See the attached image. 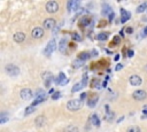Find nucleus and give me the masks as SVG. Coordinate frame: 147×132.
Masks as SVG:
<instances>
[{
	"mask_svg": "<svg viewBox=\"0 0 147 132\" xmlns=\"http://www.w3.org/2000/svg\"><path fill=\"white\" fill-rule=\"evenodd\" d=\"M91 55H92V56H96V55H98V52H96L95 49H93V51L91 52Z\"/></svg>",
	"mask_w": 147,
	"mask_h": 132,
	"instance_id": "43",
	"label": "nucleus"
},
{
	"mask_svg": "<svg viewBox=\"0 0 147 132\" xmlns=\"http://www.w3.org/2000/svg\"><path fill=\"white\" fill-rule=\"evenodd\" d=\"M63 132H79V129L76 125H68L64 127Z\"/></svg>",
	"mask_w": 147,
	"mask_h": 132,
	"instance_id": "24",
	"label": "nucleus"
},
{
	"mask_svg": "<svg viewBox=\"0 0 147 132\" xmlns=\"http://www.w3.org/2000/svg\"><path fill=\"white\" fill-rule=\"evenodd\" d=\"M45 9H46L47 13L54 14V13H56V11L59 10V2H56V1H54V0H51V1L46 2Z\"/></svg>",
	"mask_w": 147,
	"mask_h": 132,
	"instance_id": "3",
	"label": "nucleus"
},
{
	"mask_svg": "<svg viewBox=\"0 0 147 132\" xmlns=\"http://www.w3.org/2000/svg\"><path fill=\"white\" fill-rule=\"evenodd\" d=\"M82 84H83V87L87 85V73H86V72H85V73L83 75V77H82Z\"/></svg>",
	"mask_w": 147,
	"mask_h": 132,
	"instance_id": "34",
	"label": "nucleus"
},
{
	"mask_svg": "<svg viewBox=\"0 0 147 132\" xmlns=\"http://www.w3.org/2000/svg\"><path fill=\"white\" fill-rule=\"evenodd\" d=\"M91 56H92V55H91V53H88V52H80V53L78 54V57H77V59H79V60H82V61L84 62V61L88 60Z\"/></svg>",
	"mask_w": 147,
	"mask_h": 132,
	"instance_id": "19",
	"label": "nucleus"
},
{
	"mask_svg": "<svg viewBox=\"0 0 147 132\" xmlns=\"http://www.w3.org/2000/svg\"><path fill=\"white\" fill-rule=\"evenodd\" d=\"M44 94H46V93L44 92L42 88H38V90L36 91V96H38V95H44Z\"/></svg>",
	"mask_w": 147,
	"mask_h": 132,
	"instance_id": "36",
	"label": "nucleus"
},
{
	"mask_svg": "<svg viewBox=\"0 0 147 132\" xmlns=\"http://www.w3.org/2000/svg\"><path fill=\"white\" fill-rule=\"evenodd\" d=\"M123 119H124V116H122L121 118H118V119H117V123H119V122H122Z\"/></svg>",
	"mask_w": 147,
	"mask_h": 132,
	"instance_id": "49",
	"label": "nucleus"
},
{
	"mask_svg": "<svg viewBox=\"0 0 147 132\" xmlns=\"http://www.w3.org/2000/svg\"><path fill=\"white\" fill-rule=\"evenodd\" d=\"M125 32L129 33V34H131V33L133 32V29H132L131 26H126V28H125Z\"/></svg>",
	"mask_w": 147,
	"mask_h": 132,
	"instance_id": "38",
	"label": "nucleus"
},
{
	"mask_svg": "<svg viewBox=\"0 0 147 132\" xmlns=\"http://www.w3.org/2000/svg\"><path fill=\"white\" fill-rule=\"evenodd\" d=\"M126 132H141V129L139 126H137V125H132V126L127 127Z\"/></svg>",
	"mask_w": 147,
	"mask_h": 132,
	"instance_id": "28",
	"label": "nucleus"
},
{
	"mask_svg": "<svg viewBox=\"0 0 147 132\" xmlns=\"http://www.w3.org/2000/svg\"><path fill=\"white\" fill-rule=\"evenodd\" d=\"M129 83H130L132 86H139V85H141L142 79H141V77L138 76V75H132V76L129 78Z\"/></svg>",
	"mask_w": 147,
	"mask_h": 132,
	"instance_id": "10",
	"label": "nucleus"
},
{
	"mask_svg": "<svg viewBox=\"0 0 147 132\" xmlns=\"http://www.w3.org/2000/svg\"><path fill=\"white\" fill-rule=\"evenodd\" d=\"M45 123H46V117H45L44 115H39V116H37V118L34 119V124H36V126H37L38 129L42 127V126L45 125Z\"/></svg>",
	"mask_w": 147,
	"mask_h": 132,
	"instance_id": "13",
	"label": "nucleus"
},
{
	"mask_svg": "<svg viewBox=\"0 0 147 132\" xmlns=\"http://www.w3.org/2000/svg\"><path fill=\"white\" fill-rule=\"evenodd\" d=\"M60 96H61V92L60 91H55V93L52 95V100L56 101L57 99H60Z\"/></svg>",
	"mask_w": 147,
	"mask_h": 132,
	"instance_id": "32",
	"label": "nucleus"
},
{
	"mask_svg": "<svg viewBox=\"0 0 147 132\" xmlns=\"http://www.w3.org/2000/svg\"><path fill=\"white\" fill-rule=\"evenodd\" d=\"M91 24H93V21L90 17H87V16H83L80 22H79V26H83V28L87 26V25H91Z\"/></svg>",
	"mask_w": 147,
	"mask_h": 132,
	"instance_id": "14",
	"label": "nucleus"
},
{
	"mask_svg": "<svg viewBox=\"0 0 147 132\" xmlns=\"http://www.w3.org/2000/svg\"><path fill=\"white\" fill-rule=\"evenodd\" d=\"M146 10H147V1L141 2V3L137 7V9H136V11L139 13V14H141V13H144V11H146Z\"/></svg>",
	"mask_w": 147,
	"mask_h": 132,
	"instance_id": "20",
	"label": "nucleus"
},
{
	"mask_svg": "<svg viewBox=\"0 0 147 132\" xmlns=\"http://www.w3.org/2000/svg\"><path fill=\"white\" fill-rule=\"evenodd\" d=\"M119 11H121V23H125L127 20H130L131 17L130 11H127L125 8H121Z\"/></svg>",
	"mask_w": 147,
	"mask_h": 132,
	"instance_id": "12",
	"label": "nucleus"
},
{
	"mask_svg": "<svg viewBox=\"0 0 147 132\" xmlns=\"http://www.w3.org/2000/svg\"><path fill=\"white\" fill-rule=\"evenodd\" d=\"M34 110H36V107H33V106L26 107V108H25V111H24V116H29L30 114L34 112Z\"/></svg>",
	"mask_w": 147,
	"mask_h": 132,
	"instance_id": "26",
	"label": "nucleus"
},
{
	"mask_svg": "<svg viewBox=\"0 0 147 132\" xmlns=\"http://www.w3.org/2000/svg\"><path fill=\"white\" fill-rule=\"evenodd\" d=\"M142 118H147V110H142Z\"/></svg>",
	"mask_w": 147,
	"mask_h": 132,
	"instance_id": "45",
	"label": "nucleus"
},
{
	"mask_svg": "<svg viewBox=\"0 0 147 132\" xmlns=\"http://www.w3.org/2000/svg\"><path fill=\"white\" fill-rule=\"evenodd\" d=\"M91 123H92V125L99 127L100 124H101V119L99 118V116H98L96 114H93V115L91 116Z\"/></svg>",
	"mask_w": 147,
	"mask_h": 132,
	"instance_id": "16",
	"label": "nucleus"
},
{
	"mask_svg": "<svg viewBox=\"0 0 147 132\" xmlns=\"http://www.w3.org/2000/svg\"><path fill=\"white\" fill-rule=\"evenodd\" d=\"M20 96L24 101H30L32 99V96H33V92H32V90L25 87V88H22L20 91Z\"/></svg>",
	"mask_w": 147,
	"mask_h": 132,
	"instance_id": "5",
	"label": "nucleus"
},
{
	"mask_svg": "<svg viewBox=\"0 0 147 132\" xmlns=\"http://www.w3.org/2000/svg\"><path fill=\"white\" fill-rule=\"evenodd\" d=\"M44 33H45L44 28H40V26H36V28H33L32 31H31V36H32L34 39H40V38H42V37H44Z\"/></svg>",
	"mask_w": 147,
	"mask_h": 132,
	"instance_id": "8",
	"label": "nucleus"
},
{
	"mask_svg": "<svg viewBox=\"0 0 147 132\" xmlns=\"http://www.w3.org/2000/svg\"><path fill=\"white\" fill-rule=\"evenodd\" d=\"M98 100H99V96H98V95H93V98H90V99L87 100L88 107H90V108H94L95 104L98 103Z\"/></svg>",
	"mask_w": 147,
	"mask_h": 132,
	"instance_id": "17",
	"label": "nucleus"
},
{
	"mask_svg": "<svg viewBox=\"0 0 147 132\" xmlns=\"http://www.w3.org/2000/svg\"><path fill=\"white\" fill-rule=\"evenodd\" d=\"M119 57H121V55H119V54H116V55L114 56V60H115V61H118V60H119Z\"/></svg>",
	"mask_w": 147,
	"mask_h": 132,
	"instance_id": "44",
	"label": "nucleus"
},
{
	"mask_svg": "<svg viewBox=\"0 0 147 132\" xmlns=\"http://www.w3.org/2000/svg\"><path fill=\"white\" fill-rule=\"evenodd\" d=\"M83 61L82 60H79V59H76L74 62H72V67L75 68V69H78V68H80L82 65H83Z\"/></svg>",
	"mask_w": 147,
	"mask_h": 132,
	"instance_id": "27",
	"label": "nucleus"
},
{
	"mask_svg": "<svg viewBox=\"0 0 147 132\" xmlns=\"http://www.w3.org/2000/svg\"><path fill=\"white\" fill-rule=\"evenodd\" d=\"M8 119H9V116H7L5 112H2L1 116H0V124H5Z\"/></svg>",
	"mask_w": 147,
	"mask_h": 132,
	"instance_id": "31",
	"label": "nucleus"
},
{
	"mask_svg": "<svg viewBox=\"0 0 147 132\" xmlns=\"http://www.w3.org/2000/svg\"><path fill=\"white\" fill-rule=\"evenodd\" d=\"M102 14L103 15H109L110 13H113V10H111V7L108 5V3H103L102 5Z\"/></svg>",
	"mask_w": 147,
	"mask_h": 132,
	"instance_id": "22",
	"label": "nucleus"
},
{
	"mask_svg": "<svg viewBox=\"0 0 147 132\" xmlns=\"http://www.w3.org/2000/svg\"><path fill=\"white\" fill-rule=\"evenodd\" d=\"M83 87V84L82 83H76L74 86H72V88H71V92L72 93H75V92H78L80 88Z\"/></svg>",
	"mask_w": 147,
	"mask_h": 132,
	"instance_id": "29",
	"label": "nucleus"
},
{
	"mask_svg": "<svg viewBox=\"0 0 147 132\" xmlns=\"http://www.w3.org/2000/svg\"><path fill=\"white\" fill-rule=\"evenodd\" d=\"M109 37V32H100L98 36H96V39L100 40V41H105L107 40Z\"/></svg>",
	"mask_w": 147,
	"mask_h": 132,
	"instance_id": "23",
	"label": "nucleus"
},
{
	"mask_svg": "<svg viewBox=\"0 0 147 132\" xmlns=\"http://www.w3.org/2000/svg\"><path fill=\"white\" fill-rule=\"evenodd\" d=\"M142 32H144V34H145V36H147V25L144 28V31H142Z\"/></svg>",
	"mask_w": 147,
	"mask_h": 132,
	"instance_id": "46",
	"label": "nucleus"
},
{
	"mask_svg": "<svg viewBox=\"0 0 147 132\" xmlns=\"http://www.w3.org/2000/svg\"><path fill=\"white\" fill-rule=\"evenodd\" d=\"M56 40L55 39H51L48 42H47V45H46V48H45V51H44V54L45 55H47V56H51V54L56 49Z\"/></svg>",
	"mask_w": 147,
	"mask_h": 132,
	"instance_id": "4",
	"label": "nucleus"
},
{
	"mask_svg": "<svg viewBox=\"0 0 147 132\" xmlns=\"http://www.w3.org/2000/svg\"><path fill=\"white\" fill-rule=\"evenodd\" d=\"M65 47H67V39H65V38H62V39L60 40V44H59V51H60L61 53H64Z\"/></svg>",
	"mask_w": 147,
	"mask_h": 132,
	"instance_id": "21",
	"label": "nucleus"
},
{
	"mask_svg": "<svg viewBox=\"0 0 147 132\" xmlns=\"http://www.w3.org/2000/svg\"><path fill=\"white\" fill-rule=\"evenodd\" d=\"M119 41H121L119 36H115V37H114V39H113V41L109 44V47H116V45H118V44H119Z\"/></svg>",
	"mask_w": 147,
	"mask_h": 132,
	"instance_id": "25",
	"label": "nucleus"
},
{
	"mask_svg": "<svg viewBox=\"0 0 147 132\" xmlns=\"http://www.w3.org/2000/svg\"><path fill=\"white\" fill-rule=\"evenodd\" d=\"M72 2H74V0H70V1H68V3H67V8H68V11H71V10H72Z\"/></svg>",
	"mask_w": 147,
	"mask_h": 132,
	"instance_id": "35",
	"label": "nucleus"
},
{
	"mask_svg": "<svg viewBox=\"0 0 147 132\" xmlns=\"http://www.w3.org/2000/svg\"><path fill=\"white\" fill-rule=\"evenodd\" d=\"M13 39H14V41H15V42L21 44V42H23V41L25 40V33H24V32H22V31L15 32V33H14V36H13Z\"/></svg>",
	"mask_w": 147,
	"mask_h": 132,
	"instance_id": "11",
	"label": "nucleus"
},
{
	"mask_svg": "<svg viewBox=\"0 0 147 132\" xmlns=\"http://www.w3.org/2000/svg\"><path fill=\"white\" fill-rule=\"evenodd\" d=\"M144 110H147V104H145V106H144Z\"/></svg>",
	"mask_w": 147,
	"mask_h": 132,
	"instance_id": "51",
	"label": "nucleus"
},
{
	"mask_svg": "<svg viewBox=\"0 0 147 132\" xmlns=\"http://www.w3.org/2000/svg\"><path fill=\"white\" fill-rule=\"evenodd\" d=\"M5 71H6V73L9 75L10 77H16V76H18L20 72H21L20 68H18L16 64H14V63H8V64H6V65H5Z\"/></svg>",
	"mask_w": 147,
	"mask_h": 132,
	"instance_id": "1",
	"label": "nucleus"
},
{
	"mask_svg": "<svg viewBox=\"0 0 147 132\" xmlns=\"http://www.w3.org/2000/svg\"><path fill=\"white\" fill-rule=\"evenodd\" d=\"M86 96H87V93H86V92H83V93L80 94V96H79L80 101H84V100L86 99Z\"/></svg>",
	"mask_w": 147,
	"mask_h": 132,
	"instance_id": "37",
	"label": "nucleus"
},
{
	"mask_svg": "<svg viewBox=\"0 0 147 132\" xmlns=\"http://www.w3.org/2000/svg\"><path fill=\"white\" fill-rule=\"evenodd\" d=\"M122 69H123V64H121V63H118V64L116 65V68H115L116 71H119V70H122Z\"/></svg>",
	"mask_w": 147,
	"mask_h": 132,
	"instance_id": "41",
	"label": "nucleus"
},
{
	"mask_svg": "<svg viewBox=\"0 0 147 132\" xmlns=\"http://www.w3.org/2000/svg\"><path fill=\"white\" fill-rule=\"evenodd\" d=\"M41 77H42L44 81H46V80H52V81H54V77H53V75H52L51 71H44V72L41 73Z\"/></svg>",
	"mask_w": 147,
	"mask_h": 132,
	"instance_id": "18",
	"label": "nucleus"
},
{
	"mask_svg": "<svg viewBox=\"0 0 147 132\" xmlns=\"http://www.w3.org/2000/svg\"><path fill=\"white\" fill-rule=\"evenodd\" d=\"M71 38H72V40H74V41H82V39H83V38H82V36H80L78 32H74Z\"/></svg>",
	"mask_w": 147,
	"mask_h": 132,
	"instance_id": "30",
	"label": "nucleus"
},
{
	"mask_svg": "<svg viewBox=\"0 0 147 132\" xmlns=\"http://www.w3.org/2000/svg\"><path fill=\"white\" fill-rule=\"evenodd\" d=\"M132 98L136 101H142V100H145L147 98V92L145 90H136L132 93Z\"/></svg>",
	"mask_w": 147,
	"mask_h": 132,
	"instance_id": "6",
	"label": "nucleus"
},
{
	"mask_svg": "<svg viewBox=\"0 0 147 132\" xmlns=\"http://www.w3.org/2000/svg\"><path fill=\"white\" fill-rule=\"evenodd\" d=\"M145 70H146V71H147V64H146V65H145Z\"/></svg>",
	"mask_w": 147,
	"mask_h": 132,
	"instance_id": "52",
	"label": "nucleus"
},
{
	"mask_svg": "<svg viewBox=\"0 0 147 132\" xmlns=\"http://www.w3.org/2000/svg\"><path fill=\"white\" fill-rule=\"evenodd\" d=\"M46 99H47L46 94H44V95H38V96H36V99H34V101H33V102L31 103V106L36 107V106H38L39 103H41V102L46 101Z\"/></svg>",
	"mask_w": 147,
	"mask_h": 132,
	"instance_id": "15",
	"label": "nucleus"
},
{
	"mask_svg": "<svg viewBox=\"0 0 147 132\" xmlns=\"http://www.w3.org/2000/svg\"><path fill=\"white\" fill-rule=\"evenodd\" d=\"M51 83H52V80H46V81H44V85H45V87H49L51 86Z\"/></svg>",
	"mask_w": 147,
	"mask_h": 132,
	"instance_id": "42",
	"label": "nucleus"
},
{
	"mask_svg": "<svg viewBox=\"0 0 147 132\" xmlns=\"http://www.w3.org/2000/svg\"><path fill=\"white\" fill-rule=\"evenodd\" d=\"M70 47H71V48H76V44H75V42H71V44H70Z\"/></svg>",
	"mask_w": 147,
	"mask_h": 132,
	"instance_id": "48",
	"label": "nucleus"
},
{
	"mask_svg": "<svg viewBox=\"0 0 147 132\" xmlns=\"http://www.w3.org/2000/svg\"><path fill=\"white\" fill-rule=\"evenodd\" d=\"M82 107V101L80 99H71L67 102V109L69 111H77Z\"/></svg>",
	"mask_w": 147,
	"mask_h": 132,
	"instance_id": "2",
	"label": "nucleus"
},
{
	"mask_svg": "<svg viewBox=\"0 0 147 132\" xmlns=\"http://www.w3.org/2000/svg\"><path fill=\"white\" fill-rule=\"evenodd\" d=\"M114 16H115V14H114V11H113V13H110V14L108 15V21H109V22H111V21L114 20Z\"/></svg>",
	"mask_w": 147,
	"mask_h": 132,
	"instance_id": "39",
	"label": "nucleus"
},
{
	"mask_svg": "<svg viewBox=\"0 0 147 132\" xmlns=\"http://www.w3.org/2000/svg\"><path fill=\"white\" fill-rule=\"evenodd\" d=\"M124 30H125V29H123V30H121V32H119V34H121V37H124Z\"/></svg>",
	"mask_w": 147,
	"mask_h": 132,
	"instance_id": "47",
	"label": "nucleus"
},
{
	"mask_svg": "<svg viewBox=\"0 0 147 132\" xmlns=\"http://www.w3.org/2000/svg\"><path fill=\"white\" fill-rule=\"evenodd\" d=\"M68 81H69V79L65 77V75H64L63 72H59V75L54 78V83L57 84V85H61V86L67 85Z\"/></svg>",
	"mask_w": 147,
	"mask_h": 132,
	"instance_id": "7",
	"label": "nucleus"
},
{
	"mask_svg": "<svg viewBox=\"0 0 147 132\" xmlns=\"http://www.w3.org/2000/svg\"><path fill=\"white\" fill-rule=\"evenodd\" d=\"M133 54H134V52L132 49H127V57H132Z\"/></svg>",
	"mask_w": 147,
	"mask_h": 132,
	"instance_id": "40",
	"label": "nucleus"
},
{
	"mask_svg": "<svg viewBox=\"0 0 147 132\" xmlns=\"http://www.w3.org/2000/svg\"><path fill=\"white\" fill-rule=\"evenodd\" d=\"M55 24H56L55 18L48 17V18L44 20V22H42V28L46 29V30H51V29H53V28L55 26Z\"/></svg>",
	"mask_w": 147,
	"mask_h": 132,
	"instance_id": "9",
	"label": "nucleus"
},
{
	"mask_svg": "<svg viewBox=\"0 0 147 132\" xmlns=\"http://www.w3.org/2000/svg\"><path fill=\"white\" fill-rule=\"evenodd\" d=\"M79 5H80V1L75 0V1L72 2V10H74V11H75V10H77V9H78V7H79Z\"/></svg>",
	"mask_w": 147,
	"mask_h": 132,
	"instance_id": "33",
	"label": "nucleus"
},
{
	"mask_svg": "<svg viewBox=\"0 0 147 132\" xmlns=\"http://www.w3.org/2000/svg\"><path fill=\"white\" fill-rule=\"evenodd\" d=\"M106 53H107V54H113V52L109 51V49H106Z\"/></svg>",
	"mask_w": 147,
	"mask_h": 132,
	"instance_id": "50",
	"label": "nucleus"
}]
</instances>
